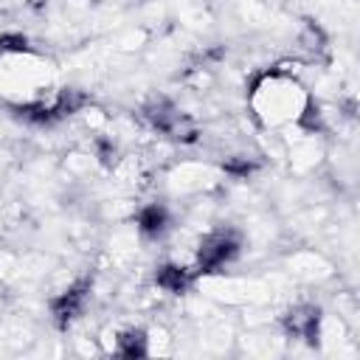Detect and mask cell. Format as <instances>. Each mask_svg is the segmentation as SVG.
<instances>
[{
    "mask_svg": "<svg viewBox=\"0 0 360 360\" xmlns=\"http://www.w3.org/2000/svg\"><path fill=\"white\" fill-rule=\"evenodd\" d=\"M239 253V236L231 228L214 231L200 242L197 250V273H219Z\"/></svg>",
    "mask_w": 360,
    "mask_h": 360,
    "instance_id": "obj_1",
    "label": "cell"
},
{
    "mask_svg": "<svg viewBox=\"0 0 360 360\" xmlns=\"http://www.w3.org/2000/svg\"><path fill=\"white\" fill-rule=\"evenodd\" d=\"M281 326L290 338H301L304 343L315 346L321 338V309L315 304H298L281 318Z\"/></svg>",
    "mask_w": 360,
    "mask_h": 360,
    "instance_id": "obj_2",
    "label": "cell"
},
{
    "mask_svg": "<svg viewBox=\"0 0 360 360\" xmlns=\"http://www.w3.org/2000/svg\"><path fill=\"white\" fill-rule=\"evenodd\" d=\"M87 295H90V281H87V278L76 281V284L68 287L62 295H56V298L51 301L53 323H56L59 329H68V326L82 315V309H84V304H87Z\"/></svg>",
    "mask_w": 360,
    "mask_h": 360,
    "instance_id": "obj_3",
    "label": "cell"
},
{
    "mask_svg": "<svg viewBox=\"0 0 360 360\" xmlns=\"http://www.w3.org/2000/svg\"><path fill=\"white\" fill-rule=\"evenodd\" d=\"M135 222H138V231H141L143 236L158 239V236H163L166 228H169V211H166L160 202H152V205H143V208L138 211Z\"/></svg>",
    "mask_w": 360,
    "mask_h": 360,
    "instance_id": "obj_4",
    "label": "cell"
},
{
    "mask_svg": "<svg viewBox=\"0 0 360 360\" xmlns=\"http://www.w3.org/2000/svg\"><path fill=\"white\" fill-rule=\"evenodd\" d=\"M8 110H11L20 121L34 124V127H51V124L62 121V118H59V112H56V107H53V101H51V104H45V101H31V104L8 107Z\"/></svg>",
    "mask_w": 360,
    "mask_h": 360,
    "instance_id": "obj_5",
    "label": "cell"
},
{
    "mask_svg": "<svg viewBox=\"0 0 360 360\" xmlns=\"http://www.w3.org/2000/svg\"><path fill=\"white\" fill-rule=\"evenodd\" d=\"M191 278H194L191 270H186V267H180V264H172V262H169V264H160L158 273H155V284H158L160 290L172 292V295L186 292L188 284H191Z\"/></svg>",
    "mask_w": 360,
    "mask_h": 360,
    "instance_id": "obj_6",
    "label": "cell"
},
{
    "mask_svg": "<svg viewBox=\"0 0 360 360\" xmlns=\"http://www.w3.org/2000/svg\"><path fill=\"white\" fill-rule=\"evenodd\" d=\"M115 354L129 357V360L146 357L149 349H146V335H143V329H127V332H121L118 340H115Z\"/></svg>",
    "mask_w": 360,
    "mask_h": 360,
    "instance_id": "obj_7",
    "label": "cell"
},
{
    "mask_svg": "<svg viewBox=\"0 0 360 360\" xmlns=\"http://www.w3.org/2000/svg\"><path fill=\"white\" fill-rule=\"evenodd\" d=\"M87 101H90V98H87L82 90H76V87H65V90H59V93H56L53 107H56L59 118H68V115L79 112V110H82Z\"/></svg>",
    "mask_w": 360,
    "mask_h": 360,
    "instance_id": "obj_8",
    "label": "cell"
},
{
    "mask_svg": "<svg viewBox=\"0 0 360 360\" xmlns=\"http://www.w3.org/2000/svg\"><path fill=\"white\" fill-rule=\"evenodd\" d=\"M31 45L22 34H0V56L6 53H28Z\"/></svg>",
    "mask_w": 360,
    "mask_h": 360,
    "instance_id": "obj_9",
    "label": "cell"
},
{
    "mask_svg": "<svg viewBox=\"0 0 360 360\" xmlns=\"http://www.w3.org/2000/svg\"><path fill=\"white\" fill-rule=\"evenodd\" d=\"M301 42H304V48H309V51H321V48L326 45V37H323V31H321L315 22H307V28H304V34H301Z\"/></svg>",
    "mask_w": 360,
    "mask_h": 360,
    "instance_id": "obj_10",
    "label": "cell"
},
{
    "mask_svg": "<svg viewBox=\"0 0 360 360\" xmlns=\"http://www.w3.org/2000/svg\"><path fill=\"white\" fill-rule=\"evenodd\" d=\"M222 169H225L228 174H233V177H248V174L256 169V163L248 160V158H231V160L222 163Z\"/></svg>",
    "mask_w": 360,
    "mask_h": 360,
    "instance_id": "obj_11",
    "label": "cell"
},
{
    "mask_svg": "<svg viewBox=\"0 0 360 360\" xmlns=\"http://www.w3.org/2000/svg\"><path fill=\"white\" fill-rule=\"evenodd\" d=\"M96 149H98L101 163H107V166H110V163L115 160V146H112L110 141H104V138H101V141H96Z\"/></svg>",
    "mask_w": 360,
    "mask_h": 360,
    "instance_id": "obj_12",
    "label": "cell"
},
{
    "mask_svg": "<svg viewBox=\"0 0 360 360\" xmlns=\"http://www.w3.org/2000/svg\"><path fill=\"white\" fill-rule=\"evenodd\" d=\"M48 3H51V0H28V6H31V8H45Z\"/></svg>",
    "mask_w": 360,
    "mask_h": 360,
    "instance_id": "obj_13",
    "label": "cell"
}]
</instances>
